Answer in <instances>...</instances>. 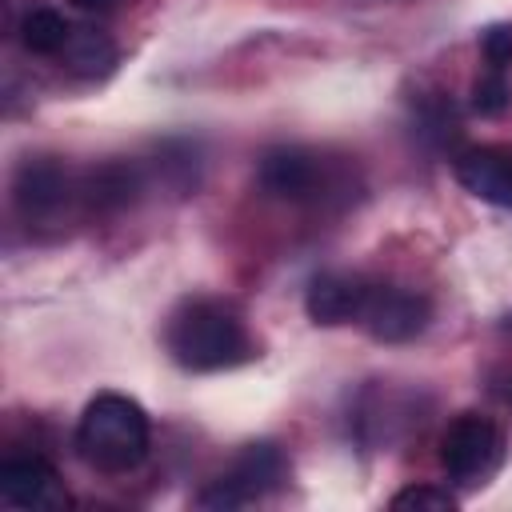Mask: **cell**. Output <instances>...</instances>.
I'll list each match as a JSON object with an SVG mask.
<instances>
[{"mask_svg":"<svg viewBox=\"0 0 512 512\" xmlns=\"http://www.w3.org/2000/svg\"><path fill=\"white\" fill-rule=\"evenodd\" d=\"M500 460H504V432L488 416L464 412L440 436V468L448 472V480L464 488L484 484L500 468Z\"/></svg>","mask_w":512,"mask_h":512,"instance_id":"obj_3","label":"cell"},{"mask_svg":"<svg viewBox=\"0 0 512 512\" xmlns=\"http://www.w3.org/2000/svg\"><path fill=\"white\" fill-rule=\"evenodd\" d=\"M428 300L412 288H396V284H380V288H368V300H364V328L384 340V344H404L412 336H420L428 328Z\"/></svg>","mask_w":512,"mask_h":512,"instance_id":"obj_8","label":"cell"},{"mask_svg":"<svg viewBox=\"0 0 512 512\" xmlns=\"http://www.w3.org/2000/svg\"><path fill=\"white\" fill-rule=\"evenodd\" d=\"M60 60L80 80H104L116 68V44L96 28H72V36L60 48Z\"/></svg>","mask_w":512,"mask_h":512,"instance_id":"obj_12","label":"cell"},{"mask_svg":"<svg viewBox=\"0 0 512 512\" xmlns=\"http://www.w3.org/2000/svg\"><path fill=\"white\" fill-rule=\"evenodd\" d=\"M368 288L372 284H364L352 272H320L304 292V312L312 324H348L364 312Z\"/></svg>","mask_w":512,"mask_h":512,"instance_id":"obj_9","label":"cell"},{"mask_svg":"<svg viewBox=\"0 0 512 512\" xmlns=\"http://www.w3.org/2000/svg\"><path fill=\"white\" fill-rule=\"evenodd\" d=\"M156 172H160V180L176 196H188L200 184V148L192 140H168V144H160Z\"/></svg>","mask_w":512,"mask_h":512,"instance_id":"obj_13","label":"cell"},{"mask_svg":"<svg viewBox=\"0 0 512 512\" xmlns=\"http://www.w3.org/2000/svg\"><path fill=\"white\" fill-rule=\"evenodd\" d=\"M124 0H72V8H80V12H96V16H104V12H112V8H120Z\"/></svg>","mask_w":512,"mask_h":512,"instance_id":"obj_18","label":"cell"},{"mask_svg":"<svg viewBox=\"0 0 512 512\" xmlns=\"http://www.w3.org/2000/svg\"><path fill=\"white\" fill-rule=\"evenodd\" d=\"M480 52L488 60V68H508L512 64V24H492L480 32Z\"/></svg>","mask_w":512,"mask_h":512,"instance_id":"obj_17","label":"cell"},{"mask_svg":"<svg viewBox=\"0 0 512 512\" xmlns=\"http://www.w3.org/2000/svg\"><path fill=\"white\" fill-rule=\"evenodd\" d=\"M0 500L28 512H60L72 504L60 472L44 456H8L0 464Z\"/></svg>","mask_w":512,"mask_h":512,"instance_id":"obj_7","label":"cell"},{"mask_svg":"<svg viewBox=\"0 0 512 512\" xmlns=\"http://www.w3.org/2000/svg\"><path fill=\"white\" fill-rule=\"evenodd\" d=\"M256 180L268 196L276 200H292V204H304V200H320L328 196V188H336V176L328 172V164L300 148V144H276L260 156L256 164Z\"/></svg>","mask_w":512,"mask_h":512,"instance_id":"obj_6","label":"cell"},{"mask_svg":"<svg viewBox=\"0 0 512 512\" xmlns=\"http://www.w3.org/2000/svg\"><path fill=\"white\" fill-rule=\"evenodd\" d=\"M68 36H72V24L52 8H32L20 20V44L28 52H36V56H60Z\"/></svg>","mask_w":512,"mask_h":512,"instance_id":"obj_14","label":"cell"},{"mask_svg":"<svg viewBox=\"0 0 512 512\" xmlns=\"http://www.w3.org/2000/svg\"><path fill=\"white\" fill-rule=\"evenodd\" d=\"M140 196V172L132 164H100L80 176V208L96 216H112Z\"/></svg>","mask_w":512,"mask_h":512,"instance_id":"obj_11","label":"cell"},{"mask_svg":"<svg viewBox=\"0 0 512 512\" xmlns=\"http://www.w3.org/2000/svg\"><path fill=\"white\" fill-rule=\"evenodd\" d=\"M456 180L500 208H512V148H468L456 156Z\"/></svg>","mask_w":512,"mask_h":512,"instance_id":"obj_10","label":"cell"},{"mask_svg":"<svg viewBox=\"0 0 512 512\" xmlns=\"http://www.w3.org/2000/svg\"><path fill=\"white\" fill-rule=\"evenodd\" d=\"M12 200L28 228H52L68 216L72 204H80V180L60 160L36 156L16 168Z\"/></svg>","mask_w":512,"mask_h":512,"instance_id":"obj_4","label":"cell"},{"mask_svg":"<svg viewBox=\"0 0 512 512\" xmlns=\"http://www.w3.org/2000/svg\"><path fill=\"white\" fill-rule=\"evenodd\" d=\"M512 108V80L500 68H488L476 84H472V112L480 116H500Z\"/></svg>","mask_w":512,"mask_h":512,"instance_id":"obj_15","label":"cell"},{"mask_svg":"<svg viewBox=\"0 0 512 512\" xmlns=\"http://www.w3.org/2000/svg\"><path fill=\"white\" fill-rule=\"evenodd\" d=\"M288 464H284V452L268 440L260 444H248L232 464L228 472H220L204 492H200V508H212V512H232V508H244L252 500H260L264 492H272L280 480H284Z\"/></svg>","mask_w":512,"mask_h":512,"instance_id":"obj_5","label":"cell"},{"mask_svg":"<svg viewBox=\"0 0 512 512\" xmlns=\"http://www.w3.org/2000/svg\"><path fill=\"white\" fill-rule=\"evenodd\" d=\"M172 360L188 372H220L256 356L240 312L224 300H184L164 332Z\"/></svg>","mask_w":512,"mask_h":512,"instance_id":"obj_1","label":"cell"},{"mask_svg":"<svg viewBox=\"0 0 512 512\" xmlns=\"http://www.w3.org/2000/svg\"><path fill=\"white\" fill-rule=\"evenodd\" d=\"M392 508L396 512H452L456 496L448 488H436V484H412V488L392 496Z\"/></svg>","mask_w":512,"mask_h":512,"instance_id":"obj_16","label":"cell"},{"mask_svg":"<svg viewBox=\"0 0 512 512\" xmlns=\"http://www.w3.org/2000/svg\"><path fill=\"white\" fill-rule=\"evenodd\" d=\"M148 440L152 428L144 408L120 392L92 396L76 424V448L100 472H132L148 456Z\"/></svg>","mask_w":512,"mask_h":512,"instance_id":"obj_2","label":"cell"}]
</instances>
